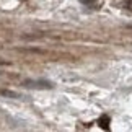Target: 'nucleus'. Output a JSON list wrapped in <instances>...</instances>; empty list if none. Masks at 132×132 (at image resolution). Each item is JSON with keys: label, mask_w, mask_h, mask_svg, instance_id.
Wrapping results in <instances>:
<instances>
[{"label": "nucleus", "mask_w": 132, "mask_h": 132, "mask_svg": "<svg viewBox=\"0 0 132 132\" xmlns=\"http://www.w3.org/2000/svg\"><path fill=\"white\" fill-rule=\"evenodd\" d=\"M24 87L28 88H52V85L49 82H33V80H26Z\"/></svg>", "instance_id": "obj_1"}, {"label": "nucleus", "mask_w": 132, "mask_h": 132, "mask_svg": "<svg viewBox=\"0 0 132 132\" xmlns=\"http://www.w3.org/2000/svg\"><path fill=\"white\" fill-rule=\"evenodd\" d=\"M109 116H101L100 118V121H98V124H100V127L101 129H104V130H108L109 129Z\"/></svg>", "instance_id": "obj_2"}, {"label": "nucleus", "mask_w": 132, "mask_h": 132, "mask_svg": "<svg viewBox=\"0 0 132 132\" xmlns=\"http://www.w3.org/2000/svg\"><path fill=\"white\" fill-rule=\"evenodd\" d=\"M80 2H82V3H87V5H90V3H93L95 0H80Z\"/></svg>", "instance_id": "obj_3"}, {"label": "nucleus", "mask_w": 132, "mask_h": 132, "mask_svg": "<svg viewBox=\"0 0 132 132\" xmlns=\"http://www.w3.org/2000/svg\"><path fill=\"white\" fill-rule=\"evenodd\" d=\"M126 2H127V5H129V7H132V0H126Z\"/></svg>", "instance_id": "obj_4"}]
</instances>
